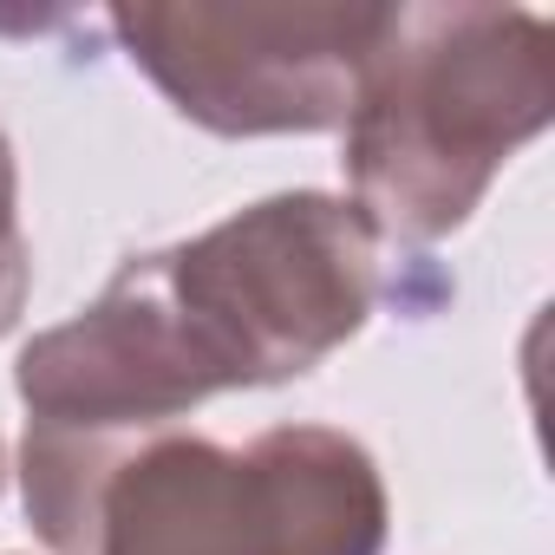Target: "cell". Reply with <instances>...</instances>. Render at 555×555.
Returning <instances> with one entry per match:
<instances>
[{
	"instance_id": "277c9868",
	"label": "cell",
	"mask_w": 555,
	"mask_h": 555,
	"mask_svg": "<svg viewBox=\"0 0 555 555\" xmlns=\"http://www.w3.org/2000/svg\"><path fill=\"white\" fill-rule=\"evenodd\" d=\"M131 66L157 92L222 131H334L353 112L360 73L386 34V8H118L112 14Z\"/></svg>"
},
{
	"instance_id": "3957f363",
	"label": "cell",
	"mask_w": 555,
	"mask_h": 555,
	"mask_svg": "<svg viewBox=\"0 0 555 555\" xmlns=\"http://www.w3.org/2000/svg\"><path fill=\"white\" fill-rule=\"evenodd\" d=\"M548 21L522 8H386L347 112L353 209L373 235H451L548 125Z\"/></svg>"
},
{
	"instance_id": "7a4b0ae2",
	"label": "cell",
	"mask_w": 555,
	"mask_h": 555,
	"mask_svg": "<svg viewBox=\"0 0 555 555\" xmlns=\"http://www.w3.org/2000/svg\"><path fill=\"white\" fill-rule=\"evenodd\" d=\"M27 516L60 555H379V464L327 425H282L242 451L151 431L79 444L27 431Z\"/></svg>"
},
{
	"instance_id": "8992f818",
	"label": "cell",
	"mask_w": 555,
	"mask_h": 555,
	"mask_svg": "<svg viewBox=\"0 0 555 555\" xmlns=\"http://www.w3.org/2000/svg\"><path fill=\"white\" fill-rule=\"evenodd\" d=\"M0 477H8V457H0Z\"/></svg>"
},
{
	"instance_id": "5b68a950",
	"label": "cell",
	"mask_w": 555,
	"mask_h": 555,
	"mask_svg": "<svg viewBox=\"0 0 555 555\" xmlns=\"http://www.w3.org/2000/svg\"><path fill=\"white\" fill-rule=\"evenodd\" d=\"M27 288H34V261H27V235H21V177H14L8 138H0V334L21 321Z\"/></svg>"
},
{
	"instance_id": "6da1fadb",
	"label": "cell",
	"mask_w": 555,
	"mask_h": 555,
	"mask_svg": "<svg viewBox=\"0 0 555 555\" xmlns=\"http://www.w3.org/2000/svg\"><path fill=\"white\" fill-rule=\"evenodd\" d=\"M379 295V235L347 196L295 190L196 242L131 255L112 288L21 353L34 431L118 444L209 392L282 386L347 347Z\"/></svg>"
}]
</instances>
